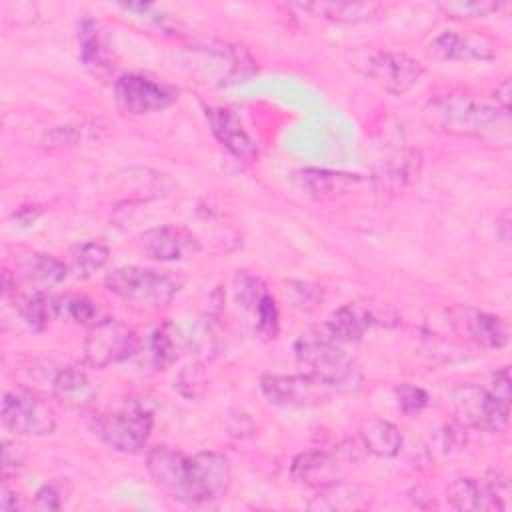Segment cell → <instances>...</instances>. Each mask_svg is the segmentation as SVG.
<instances>
[{
  "instance_id": "cell-15",
  "label": "cell",
  "mask_w": 512,
  "mask_h": 512,
  "mask_svg": "<svg viewBox=\"0 0 512 512\" xmlns=\"http://www.w3.org/2000/svg\"><path fill=\"white\" fill-rule=\"evenodd\" d=\"M296 182L314 200L330 202L350 194L362 182V178L358 174H350L342 170L304 168L296 174Z\"/></svg>"
},
{
  "instance_id": "cell-26",
  "label": "cell",
  "mask_w": 512,
  "mask_h": 512,
  "mask_svg": "<svg viewBox=\"0 0 512 512\" xmlns=\"http://www.w3.org/2000/svg\"><path fill=\"white\" fill-rule=\"evenodd\" d=\"M420 170V154L416 150H404L388 160V164L382 168V172L376 176V180L386 188H402L410 180L416 178Z\"/></svg>"
},
{
  "instance_id": "cell-17",
  "label": "cell",
  "mask_w": 512,
  "mask_h": 512,
  "mask_svg": "<svg viewBox=\"0 0 512 512\" xmlns=\"http://www.w3.org/2000/svg\"><path fill=\"white\" fill-rule=\"evenodd\" d=\"M196 246L192 234L176 226H156L140 236V248L144 254L158 262L180 260L188 250Z\"/></svg>"
},
{
  "instance_id": "cell-25",
  "label": "cell",
  "mask_w": 512,
  "mask_h": 512,
  "mask_svg": "<svg viewBox=\"0 0 512 512\" xmlns=\"http://www.w3.org/2000/svg\"><path fill=\"white\" fill-rule=\"evenodd\" d=\"M16 310L32 330H44L56 316H60V298H54L44 290H34L16 300Z\"/></svg>"
},
{
  "instance_id": "cell-18",
  "label": "cell",
  "mask_w": 512,
  "mask_h": 512,
  "mask_svg": "<svg viewBox=\"0 0 512 512\" xmlns=\"http://www.w3.org/2000/svg\"><path fill=\"white\" fill-rule=\"evenodd\" d=\"M290 476L298 484L310 488H324L338 480V458L326 450H306L294 456Z\"/></svg>"
},
{
  "instance_id": "cell-1",
  "label": "cell",
  "mask_w": 512,
  "mask_h": 512,
  "mask_svg": "<svg viewBox=\"0 0 512 512\" xmlns=\"http://www.w3.org/2000/svg\"><path fill=\"white\" fill-rule=\"evenodd\" d=\"M146 468L158 488L190 506L220 500L232 482L230 460L214 450L186 456L170 446H156L146 456Z\"/></svg>"
},
{
  "instance_id": "cell-13",
  "label": "cell",
  "mask_w": 512,
  "mask_h": 512,
  "mask_svg": "<svg viewBox=\"0 0 512 512\" xmlns=\"http://www.w3.org/2000/svg\"><path fill=\"white\" fill-rule=\"evenodd\" d=\"M260 390L270 404L280 408H308L326 398V388L306 374H264Z\"/></svg>"
},
{
  "instance_id": "cell-9",
  "label": "cell",
  "mask_w": 512,
  "mask_h": 512,
  "mask_svg": "<svg viewBox=\"0 0 512 512\" xmlns=\"http://www.w3.org/2000/svg\"><path fill=\"white\" fill-rule=\"evenodd\" d=\"M118 104L132 114L158 112L178 100V90L166 82H158L146 74H124L114 82Z\"/></svg>"
},
{
  "instance_id": "cell-31",
  "label": "cell",
  "mask_w": 512,
  "mask_h": 512,
  "mask_svg": "<svg viewBox=\"0 0 512 512\" xmlns=\"http://www.w3.org/2000/svg\"><path fill=\"white\" fill-rule=\"evenodd\" d=\"M284 286L286 300L290 302L292 308L300 312H312L322 302V290L316 284L304 280H288Z\"/></svg>"
},
{
  "instance_id": "cell-12",
  "label": "cell",
  "mask_w": 512,
  "mask_h": 512,
  "mask_svg": "<svg viewBox=\"0 0 512 512\" xmlns=\"http://www.w3.org/2000/svg\"><path fill=\"white\" fill-rule=\"evenodd\" d=\"M448 326L462 338L490 350L504 348L508 344V328L506 324L484 310L456 304L444 310Z\"/></svg>"
},
{
  "instance_id": "cell-34",
  "label": "cell",
  "mask_w": 512,
  "mask_h": 512,
  "mask_svg": "<svg viewBox=\"0 0 512 512\" xmlns=\"http://www.w3.org/2000/svg\"><path fill=\"white\" fill-rule=\"evenodd\" d=\"M234 290H236V300L240 302V306L246 310H252V312L256 310L260 298L266 294L262 280L256 276H250L246 272L236 274Z\"/></svg>"
},
{
  "instance_id": "cell-41",
  "label": "cell",
  "mask_w": 512,
  "mask_h": 512,
  "mask_svg": "<svg viewBox=\"0 0 512 512\" xmlns=\"http://www.w3.org/2000/svg\"><path fill=\"white\" fill-rule=\"evenodd\" d=\"M18 508H20L18 494L8 486V478H4L2 486H0V510L2 512H14Z\"/></svg>"
},
{
  "instance_id": "cell-7",
  "label": "cell",
  "mask_w": 512,
  "mask_h": 512,
  "mask_svg": "<svg viewBox=\"0 0 512 512\" xmlns=\"http://www.w3.org/2000/svg\"><path fill=\"white\" fill-rule=\"evenodd\" d=\"M154 426V416L142 406L98 414L92 420L94 434L116 452H138L146 446Z\"/></svg>"
},
{
  "instance_id": "cell-14",
  "label": "cell",
  "mask_w": 512,
  "mask_h": 512,
  "mask_svg": "<svg viewBox=\"0 0 512 512\" xmlns=\"http://www.w3.org/2000/svg\"><path fill=\"white\" fill-rule=\"evenodd\" d=\"M206 120L218 138V142L238 160L242 162H254L258 158V144L254 138L246 132L238 116L226 108H216V106H206L204 108Z\"/></svg>"
},
{
  "instance_id": "cell-2",
  "label": "cell",
  "mask_w": 512,
  "mask_h": 512,
  "mask_svg": "<svg viewBox=\"0 0 512 512\" xmlns=\"http://www.w3.org/2000/svg\"><path fill=\"white\" fill-rule=\"evenodd\" d=\"M424 118L434 130L494 146H508L512 138L510 110L462 92L434 96L424 108Z\"/></svg>"
},
{
  "instance_id": "cell-43",
  "label": "cell",
  "mask_w": 512,
  "mask_h": 512,
  "mask_svg": "<svg viewBox=\"0 0 512 512\" xmlns=\"http://www.w3.org/2000/svg\"><path fill=\"white\" fill-rule=\"evenodd\" d=\"M38 214H40L38 206H22L20 210L14 212V218H18L24 224H30V222H34L38 218Z\"/></svg>"
},
{
  "instance_id": "cell-30",
  "label": "cell",
  "mask_w": 512,
  "mask_h": 512,
  "mask_svg": "<svg viewBox=\"0 0 512 512\" xmlns=\"http://www.w3.org/2000/svg\"><path fill=\"white\" fill-rule=\"evenodd\" d=\"M108 258H110L108 246L102 242H96V240L84 242V244L76 246V250H74V264H76L80 276H84V278L102 270L106 266Z\"/></svg>"
},
{
  "instance_id": "cell-11",
  "label": "cell",
  "mask_w": 512,
  "mask_h": 512,
  "mask_svg": "<svg viewBox=\"0 0 512 512\" xmlns=\"http://www.w3.org/2000/svg\"><path fill=\"white\" fill-rule=\"evenodd\" d=\"M426 52L440 62H490L498 54V42L478 30H444L428 44Z\"/></svg>"
},
{
  "instance_id": "cell-8",
  "label": "cell",
  "mask_w": 512,
  "mask_h": 512,
  "mask_svg": "<svg viewBox=\"0 0 512 512\" xmlns=\"http://www.w3.org/2000/svg\"><path fill=\"white\" fill-rule=\"evenodd\" d=\"M2 424L16 436H48L56 428V414L36 392L14 388L2 398Z\"/></svg>"
},
{
  "instance_id": "cell-39",
  "label": "cell",
  "mask_w": 512,
  "mask_h": 512,
  "mask_svg": "<svg viewBox=\"0 0 512 512\" xmlns=\"http://www.w3.org/2000/svg\"><path fill=\"white\" fill-rule=\"evenodd\" d=\"M34 508L42 512H52L60 508V492L54 484H44L34 494Z\"/></svg>"
},
{
  "instance_id": "cell-33",
  "label": "cell",
  "mask_w": 512,
  "mask_h": 512,
  "mask_svg": "<svg viewBox=\"0 0 512 512\" xmlns=\"http://www.w3.org/2000/svg\"><path fill=\"white\" fill-rule=\"evenodd\" d=\"M256 330L262 338L274 340L280 330V312L276 300L266 292L256 306Z\"/></svg>"
},
{
  "instance_id": "cell-32",
  "label": "cell",
  "mask_w": 512,
  "mask_h": 512,
  "mask_svg": "<svg viewBox=\"0 0 512 512\" xmlns=\"http://www.w3.org/2000/svg\"><path fill=\"white\" fill-rule=\"evenodd\" d=\"M60 314H64L66 318H70L76 324H84V326H92L98 316L96 304L82 294H70L60 298Z\"/></svg>"
},
{
  "instance_id": "cell-10",
  "label": "cell",
  "mask_w": 512,
  "mask_h": 512,
  "mask_svg": "<svg viewBox=\"0 0 512 512\" xmlns=\"http://www.w3.org/2000/svg\"><path fill=\"white\" fill-rule=\"evenodd\" d=\"M366 74L382 90L402 96L420 82L424 68L418 60L404 52L376 50L366 60Z\"/></svg>"
},
{
  "instance_id": "cell-3",
  "label": "cell",
  "mask_w": 512,
  "mask_h": 512,
  "mask_svg": "<svg viewBox=\"0 0 512 512\" xmlns=\"http://www.w3.org/2000/svg\"><path fill=\"white\" fill-rule=\"evenodd\" d=\"M296 360L302 366V374L310 376L326 390L358 392L364 376L360 366L342 350L326 328H310L302 332L294 344Z\"/></svg>"
},
{
  "instance_id": "cell-27",
  "label": "cell",
  "mask_w": 512,
  "mask_h": 512,
  "mask_svg": "<svg viewBox=\"0 0 512 512\" xmlns=\"http://www.w3.org/2000/svg\"><path fill=\"white\" fill-rule=\"evenodd\" d=\"M24 270L30 278L40 280V282H48V284H56L62 282L66 278V264L52 256V254H30L24 262Z\"/></svg>"
},
{
  "instance_id": "cell-29",
  "label": "cell",
  "mask_w": 512,
  "mask_h": 512,
  "mask_svg": "<svg viewBox=\"0 0 512 512\" xmlns=\"http://www.w3.org/2000/svg\"><path fill=\"white\" fill-rule=\"evenodd\" d=\"M150 358L156 370H166L176 362L174 332L168 322L158 326L150 336Z\"/></svg>"
},
{
  "instance_id": "cell-19",
  "label": "cell",
  "mask_w": 512,
  "mask_h": 512,
  "mask_svg": "<svg viewBox=\"0 0 512 512\" xmlns=\"http://www.w3.org/2000/svg\"><path fill=\"white\" fill-rule=\"evenodd\" d=\"M376 322L374 312L364 304H346L338 308L326 322V332L340 344H356Z\"/></svg>"
},
{
  "instance_id": "cell-6",
  "label": "cell",
  "mask_w": 512,
  "mask_h": 512,
  "mask_svg": "<svg viewBox=\"0 0 512 512\" xmlns=\"http://www.w3.org/2000/svg\"><path fill=\"white\" fill-rule=\"evenodd\" d=\"M138 350V336L136 332L116 320V318H102L94 322L84 338V364L90 368H106L110 364L128 360Z\"/></svg>"
},
{
  "instance_id": "cell-5",
  "label": "cell",
  "mask_w": 512,
  "mask_h": 512,
  "mask_svg": "<svg viewBox=\"0 0 512 512\" xmlns=\"http://www.w3.org/2000/svg\"><path fill=\"white\" fill-rule=\"evenodd\" d=\"M448 404L454 420L464 428H472L486 434L502 432L508 426L510 404L498 400L476 384H458L448 394Z\"/></svg>"
},
{
  "instance_id": "cell-4",
  "label": "cell",
  "mask_w": 512,
  "mask_h": 512,
  "mask_svg": "<svg viewBox=\"0 0 512 512\" xmlns=\"http://www.w3.org/2000/svg\"><path fill=\"white\" fill-rule=\"evenodd\" d=\"M106 288L140 310H158L172 302L184 280L168 270L120 266L106 274Z\"/></svg>"
},
{
  "instance_id": "cell-38",
  "label": "cell",
  "mask_w": 512,
  "mask_h": 512,
  "mask_svg": "<svg viewBox=\"0 0 512 512\" xmlns=\"http://www.w3.org/2000/svg\"><path fill=\"white\" fill-rule=\"evenodd\" d=\"M24 462V450L16 442L4 440L2 442V472L8 476L10 472H16Z\"/></svg>"
},
{
  "instance_id": "cell-28",
  "label": "cell",
  "mask_w": 512,
  "mask_h": 512,
  "mask_svg": "<svg viewBox=\"0 0 512 512\" xmlns=\"http://www.w3.org/2000/svg\"><path fill=\"white\" fill-rule=\"evenodd\" d=\"M508 6L498 0H446L438 2V8L450 18H484Z\"/></svg>"
},
{
  "instance_id": "cell-35",
  "label": "cell",
  "mask_w": 512,
  "mask_h": 512,
  "mask_svg": "<svg viewBox=\"0 0 512 512\" xmlns=\"http://www.w3.org/2000/svg\"><path fill=\"white\" fill-rule=\"evenodd\" d=\"M394 394H396V400H398V408L408 416L420 414L430 404L428 392L420 386L410 384V382H404V384L396 386Z\"/></svg>"
},
{
  "instance_id": "cell-16",
  "label": "cell",
  "mask_w": 512,
  "mask_h": 512,
  "mask_svg": "<svg viewBox=\"0 0 512 512\" xmlns=\"http://www.w3.org/2000/svg\"><path fill=\"white\" fill-rule=\"evenodd\" d=\"M446 500L454 510L462 512H502L506 506L484 480L456 478L446 488Z\"/></svg>"
},
{
  "instance_id": "cell-36",
  "label": "cell",
  "mask_w": 512,
  "mask_h": 512,
  "mask_svg": "<svg viewBox=\"0 0 512 512\" xmlns=\"http://www.w3.org/2000/svg\"><path fill=\"white\" fill-rule=\"evenodd\" d=\"M468 428H464L460 422H452V424H444L438 434H436V440H438V446L442 448V452L450 454V452H458L466 446V440H468V434H466Z\"/></svg>"
},
{
  "instance_id": "cell-23",
  "label": "cell",
  "mask_w": 512,
  "mask_h": 512,
  "mask_svg": "<svg viewBox=\"0 0 512 512\" xmlns=\"http://www.w3.org/2000/svg\"><path fill=\"white\" fill-rule=\"evenodd\" d=\"M360 442L364 446V452H370L378 458H394L400 454L404 438L396 424L374 418L362 424Z\"/></svg>"
},
{
  "instance_id": "cell-24",
  "label": "cell",
  "mask_w": 512,
  "mask_h": 512,
  "mask_svg": "<svg viewBox=\"0 0 512 512\" xmlns=\"http://www.w3.org/2000/svg\"><path fill=\"white\" fill-rule=\"evenodd\" d=\"M78 40H80V58L86 70L96 78H106L112 72V64L108 60V52L104 48V40L98 24L90 18H84L78 24Z\"/></svg>"
},
{
  "instance_id": "cell-20",
  "label": "cell",
  "mask_w": 512,
  "mask_h": 512,
  "mask_svg": "<svg viewBox=\"0 0 512 512\" xmlns=\"http://www.w3.org/2000/svg\"><path fill=\"white\" fill-rule=\"evenodd\" d=\"M372 506V496L362 486L336 480L324 488H318L314 500L308 508L312 510H330V512H348V510H366Z\"/></svg>"
},
{
  "instance_id": "cell-21",
  "label": "cell",
  "mask_w": 512,
  "mask_h": 512,
  "mask_svg": "<svg viewBox=\"0 0 512 512\" xmlns=\"http://www.w3.org/2000/svg\"><path fill=\"white\" fill-rule=\"evenodd\" d=\"M300 8L312 16L342 24L370 22L382 10V6L376 2H306L300 4Z\"/></svg>"
},
{
  "instance_id": "cell-42",
  "label": "cell",
  "mask_w": 512,
  "mask_h": 512,
  "mask_svg": "<svg viewBox=\"0 0 512 512\" xmlns=\"http://www.w3.org/2000/svg\"><path fill=\"white\" fill-rule=\"evenodd\" d=\"M494 102L506 110H510V80H502V84L494 92Z\"/></svg>"
},
{
  "instance_id": "cell-37",
  "label": "cell",
  "mask_w": 512,
  "mask_h": 512,
  "mask_svg": "<svg viewBox=\"0 0 512 512\" xmlns=\"http://www.w3.org/2000/svg\"><path fill=\"white\" fill-rule=\"evenodd\" d=\"M206 384V376L202 370V364H188L180 374H178V388L184 396L196 398L202 394Z\"/></svg>"
},
{
  "instance_id": "cell-22",
  "label": "cell",
  "mask_w": 512,
  "mask_h": 512,
  "mask_svg": "<svg viewBox=\"0 0 512 512\" xmlns=\"http://www.w3.org/2000/svg\"><path fill=\"white\" fill-rule=\"evenodd\" d=\"M52 392L66 404L86 406L96 398L98 386L84 370L76 366H64L52 378Z\"/></svg>"
},
{
  "instance_id": "cell-40",
  "label": "cell",
  "mask_w": 512,
  "mask_h": 512,
  "mask_svg": "<svg viewBox=\"0 0 512 512\" xmlns=\"http://www.w3.org/2000/svg\"><path fill=\"white\" fill-rule=\"evenodd\" d=\"M490 394L496 396L498 400L510 404V370H508V366L500 368V370L492 376Z\"/></svg>"
}]
</instances>
